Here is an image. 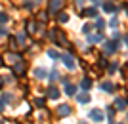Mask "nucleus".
Here are the masks:
<instances>
[{
  "label": "nucleus",
  "mask_w": 128,
  "mask_h": 124,
  "mask_svg": "<svg viewBox=\"0 0 128 124\" xmlns=\"http://www.w3.org/2000/svg\"><path fill=\"white\" fill-rule=\"evenodd\" d=\"M61 59H63V63H65V67H67V69H71V71L75 69V59H73L71 55H63Z\"/></svg>",
  "instance_id": "1"
},
{
  "label": "nucleus",
  "mask_w": 128,
  "mask_h": 124,
  "mask_svg": "<svg viewBox=\"0 0 128 124\" xmlns=\"http://www.w3.org/2000/svg\"><path fill=\"white\" fill-rule=\"evenodd\" d=\"M90 117L96 120V122H102V120H103V115H102V111H100V109H94V111H90Z\"/></svg>",
  "instance_id": "2"
},
{
  "label": "nucleus",
  "mask_w": 128,
  "mask_h": 124,
  "mask_svg": "<svg viewBox=\"0 0 128 124\" xmlns=\"http://www.w3.org/2000/svg\"><path fill=\"white\" fill-rule=\"evenodd\" d=\"M59 8H61V0H52L50 2V13H56Z\"/></svg>",
  "instance_id": "3"
},
{
  "label": "nucleus",
  "mask_w": 128,
  "mask_h": 124,
  "mask_svg": "<svg viewBox=\"0 0 128 124\" xmlns=\"http://www.w3.org/2000/svg\"><path fill=\"white\" fill-rule=\"evenodd\" d=\"M48 97H52V99H58L59 97V90L56 86H50L48 88Z\"/></svg>",
  "instance_id": "4"
},
{
  "label": "nucleus",
  "mask_w": 128,
  "mask_h": 124,
  "mask_svg": "<svg viewBox=\"0 0 128 124\" xmlns=\"http://www.w3.org/2000/svg\"><path fill=\"white\" fill-rule=\"evenodd\" d=\"M71 113V107L69 105H59V109H58V115L59 117H65V115H69Z\"/></svg>",
  "instance_id": "5"
},
{
  "label": "nucleus",
  "mask_w": 128,
  "mask_h": 124,
  "mask_svg": "<svg viewBox=\"0 0 128 124\" xmlns=\"http://www.w3.org/2000/svg\"><path fill=\"white\" fill-rule=\"evenodd\" d=\"M117 50V42H107L105 44V52L107 54H111V52H115Z\"/></svg>",
  "instance_id": "6"
},
{
  "label": "nucleus",
  "mask_w": 128,
  "mask_h": 124,
  "mask_svg": "<svg viewBox=\"0 0 128 124\" xmlns=\"http://www.w3.org/2000/svg\"><path fill=\"white\" fill-rule=\"evenodd\" d=\"M75 90L76 88L73 86V84H67V86H65V94H67V96H75Z\"/></svg>",
  "instance_id": "7"
},
{
  "label": "nucleus",
  "mask_w": 128,
  "mask_h": 124,
  "mask_svg": "<svg viewBox=\"0 0 128 124\" xmlns=\"http://www.w3.org/2000/svg\"><path fill=\"white\" fill-rule=\"evenodd\" d=\"M19 59H21L19 55H12V54H8V55H6V61H10V63H17Z\"/></svg>",
  "instance_id": "8"
},
{
  "label": "nucleus",
  "mask_w": 128,
  "mask_h": 124,
  "mask_svg": "<svg viewBox=\"0 0 128 124\" xmlns=\"http://www.w3.org/2000/svg\"><path fill=\"white\" fill-rule=\"evenodd\" d=\"M96 15V10L94 8H90V10H84L82 11V17H94Z\"/></svg>",
  "instance_id": "9"
},
{
  "label": "nucleus",
  "mask_w": 128,
  "mask_h": 124,
  "mask_svg": "<svg viewBox=\"0 0 128 124\" xmlns=\"http://www.w3.org/2000/svg\"><path fill=\"white\" fill-rule=\"evenodd\" d=\"M102 88L105 90V92H113V90H115V86H113L111 82H103V84H102Z\"/></svg>",
  "instance_id": "10"
},
{
  "label": "nucleus",
  "mask_w": 128,
  "mask_h": 124,
  "mask_svg": "<svg viewBox=\"0 0 128 124\" xmlns=\"http://www.w3.org/2000/svg\"><path fill=\"white\" fill-rule=\"evenodd\" d=\"M78 101L80 103H88V101H90V96H88V94H80V96H78Z\"/></svg>",
  "instance_id": "11"
},
{
  "label": "nucleus",
  "mask_w": 128,
  "mask_h": 124,
  "mask_svg": "<svg viewBox=\"0 0 128 124\" xmlns=\"http://www.w3.org/2000/svg\"><path fill=\"white\" fill-rule=\"evenodd\" d=\"M23 69H25V65H23L21 59H19V61H17V65H16V73L19 75V73H23Z\"/></svg>",
  "instance_id": "12"
},
{
  "label": "nucleus",
  "mask_w": 128,
  "mask_h": 124,
  "mask_svg": "<svg viewBox=\"0 0 128 124\" xmlns=\"http://www.w3.org/2000/svg\"><path fill=\"white\" fill-rule=\"evenodd\" d=\"M44 75H46V71H44V69H36V71H34V76H36V78H44Z\"/></svg>",
  "instance_id": "13"
},
{
  "label": "nucleus",
  "mask_w": 128,
  "mask_h": 124,
  "mask_svg": "<svg viewBox=\"0 0 128 124\" xmlns=\"http://www.w3.org/2000/svg\"><path fill=\"white\" fill-rule=\"evenodd\" d=\"M90 86H92V80H90V78H84V80H82V88H84V90H88Z\"/></svg>",
  "instance_id": "14"
},
{
  "label": "nucleus",
  "mask_w": 128,
  "mask_h": 124,
  "mask_svg": "<svg viewBox=\"0 0 128 124\" xmlns=\"http://www.w3.org/2000/svg\"><path fill=\"white\" fill-rule=\"evenodd\" d=\"M100 40H103L102 34H96V36H90V42H100Z\"/></svg>",
  "instance_id": "15"
},
{
  "label": "nucleus",
  "mask_w": 128,
  "mask_h": 124,
  "mask_svg": "<svg viewBox=\"0 0 128 124\" xmlns=\"http://www.w3.org/2000/svg\"><path fill=\"white\" fill-rule=\"evenodd\" d=\"M67 19H69V15L61 11V13H59V21H61V23H65V21H67Z\"/></svg>",
  "instance_id": "16"
},
{
  "label": "nucleus",
  "mask_w": 128,
  "mask_h": 124,
  "mask_svg": "<svg viewBox=\"0 0 128 124\" xmlns=\"http://www.w3.org/2000/svg\"><path fill=\"white\" fill-rule=\"evenodd\" d=\"M48 55H50V57H54V59H59V54H58V52H54V50H50Z\"/></svg>",
  "instance_id": "17"
},
{
  "label": "nucleus",
  "mask_w": 128,
  "mask_h": 124,
  "mask_svg": "<svg viewBox=\"0 0 128 124\" xmlns=\"http://www.w3.org/2000/svg\"><path fill=\"white\" fill-rule=\"evenodd\" d=\"M103 8H105V10H107V11H113V10H115V6H113V4H111V2H107V4H105V6H103Z\"/></svg>",
  "instance_id": "18"
},
{
  "label": "nucleus",
  "mask_w": 128,
  "mask_h": 124,
  "mask_svg": "<svg viewBox=\"0 0 128 124\" xmlns=\"http://www.w3.org/2000/svg\"><path fill=\"white\" fill-rule=\"evenodd\" d=\"M107 113H109V124H115L113 122V109H107Z\"/></svg>",
  "instance_id": "19"
},
{
  "label": "nucleus",
  "mask_w": 128,
  "mask_h": 124,
  "mask_svg": "<svg viewBox=\"0 0 128 124\" xmlns=\"http://www.w3.org/2000/svg\"><path fill=\"white\" fill-rule=\"evenodd\" d=\"M17 40H19V42H25V32H19V34H17Z\"/></svg>",
  "instance_id": "20"
},
{
  "label": "nucleus",
  "mask_w": 128,
  "mask_h": 124,
  "mask_svg": "<svg viewBox=\"0 0 128 124\" xmlns=\"http://www.w3.org/2000/svg\"><path fill=\"white\" fill-rule=\"evenodd\" d=\"M8 21V15H6V13H0V23H6Z\"/></svg>",
  "instance_id": "21"
},
{
  "label": "nucleus",
  "mask_w": 128,
  "mask_h": 124,
  "mask_svg": "<svg viewBox=\"0 0 128 124\" xmlns=\"http://www.w3.org/2000/svg\"><path fill=\"white\" fill-rule=\"evenodd\" d=\"M117 105L118 109H124V99H117Z\"/></svg>",
  "instance_id": "22"
},
{
  "label": "nucleus",
  "mask_w": 128,
  "mask_h": 124,
  "mask_svg": "<svg viewBox=\"0 0 128 124\" xmlns=\"http://www.w3.org/2000/svg\"><path fill=\"white\" fill-rule=\"evenodd\" d=\"M58 73H56V71H52V75H50V80H56V78H58Z\"/></svg>",
  "instance_id": "23"
},
{
  "label": "nucleus",
  "mask_w": 128,
  "mask_h": 124,
  "mask_svg": "<svg viewBox=\"0 0 128 124\" xmlns=\"http://www.w3.org/2000/svg\"><path fill=\"white\" fill-rule=\"evenodd\" d=\"M82 31H84V32H86V34H88V32H90V31H92V25H86V27H84V29H82Z\"/></svg>",
  "instance_id": "24"
},
{
  "label": "nucleus",
  "mask_w": 128,
  "mask_h": 124,
  "mask_svg": "<svg viewBox=\"0 0 128 124\" xmlns=\"http://www.w3.org/2000/svg\"><path fill=\"white\" fill-rule=\"evenodd\" d=\"M96 25H98V29H102V27H103V25H105V23H103V19H100V21H98V23H96Z\"/></svg>",
  "instance_id": "25"
},
{
  "label": "nucleus",
  "mask_w": 128,
  "mask_h": 124,
  "mask_svg": "<svg viewBox=\"0 0 128 124\" xmlns=\"http://www.w3.org/2000/svg\"><path fill=\"white\" fill-rule=\"evenodd\" d=\"M2 109H4V103H2V101H0V111H2Z\"/></svg>",
  "instance_id": "26"
},
{
  "label": "nucleus",
  "mask_w": 128,
  "mask_h": 124,
  "mask_svg": "<svg viewBox=\"0 0 128 124\" xmlns=\"http://www.w3.org/2000/svg\"><path fill=\"white\" fill-rule=\"evenodd\" d=\"M124 42H126V44H128V34H126V36H124Z\"/></svg>",
  "instance_id": "27"
},
{
  "label": "nucleus",
  "mask_w": 128,
  "mask_h": 124,
  "mask_svg": "<svg viewBox=\"0 0 128 124\" xmlns=\"http://www.w3.org/2000/svg\"><path fill=\"white\" fill-rule=\"evenodd\" d=\"M0 86H2V78H0Z\"/></svg>",
  "instance_id": "28"
}]
</instances>
